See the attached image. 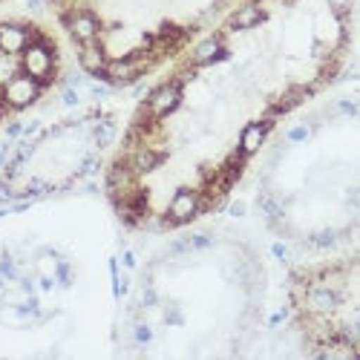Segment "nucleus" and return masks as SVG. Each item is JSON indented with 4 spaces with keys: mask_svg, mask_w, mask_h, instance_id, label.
Returning a JSON list of instances; mask_svg holds the SVG:
<instances>
[{
    "mask_svg": "<svg viewBox=\"0 0 360 360\" xmlns=\"http://www.w3.org/2000/svg\"><path fill=\"white\" fill-rule=\"evenodd\" d=\"M352 0H236L150 78L115 139L104 191L130 231L173 233L233 196L271 139L352 55Z\"/></svg>",
    "mask_w": 360,
    "mask_h": 360,
    "instance_id": "1",
    "label": "nucleus"
},
{
    "mask_svg": "<svg viewBox=\"0 0 360 360\" xmlns=\"http://www.w3.org/2000/svg\"><path fill=\"white\" fill-rule=\"evenodd\" d=\"M176 243L144 265L127 311L139 354H236L259 323L265 271L233 236L173 231Z\"/></svg>",
    "mask_w": 360,
    "mask_h": 360,
    "instance_id": "2",
    "label": "nucleus"
},
{
    "mask_svg": "<svg viewBox=\"0 0 360 360\" xmlns=\"http://www.w3.org/2000/svg\"><path fill=\"white\" fill-rule=\"evenodd\" d=\"M86 75L133 86L162 72L236 0H44Z\"/></svg>",
    "mask_w": 360,
    "mask_h": 360,
    "instance_id": "3",
    "label": "nucleus"
},
{
    "mask_svg": "<svg viewBox=\"0 0 360 360\" xmlns=\"http://www.w3.org/2000/svg\"><path fill=\"white\" fill-rule=\"evenodd\" d=\"M285 306L297 340L317 357H357V257L306 259L285 277Z\"/></svg>",
    "mask_w": 360,
    "mask_h": 360,
    "instance_id": "4",
    "label": "nucleus"
},
{
    "mask_svg": "<svg viewBox=\"0 0 360 360\" xmlns=\"http://www.w3.org/2000/svg\"><path fill=\"white\" fill-rule=\"evenodd\" d=\"M64 72L67 44L52 20L0 15V127L44 104Z\"/></svg>",
    "mask_w": 360,
    "mask_h": 360,
    "instance_id": "5",
    "label": "nucleus"
}]
</instances>
